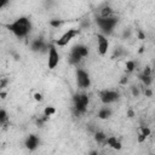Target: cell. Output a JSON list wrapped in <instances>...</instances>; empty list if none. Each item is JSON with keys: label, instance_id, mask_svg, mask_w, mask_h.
<instances>
[{"label": "cell", "instance_id": "cell-13", "mask_svg": "<svg viewBox=\"0 0 155 155\" xmlns=\"http://www.w3.org/2000/svg\"><path fill=\"white\" fill-rule=\"evenodd\" d=\"M107 134L104 133V132H102V131H97V132H94V140L98 143V144H101V145H104V144H107Z\"/></svg>", "mask_w": 155, "mask_h": 155}, {"label": "cell", "instance_id": "cell-18", "mask_svg": "<svg viewBox=\"0 0 155 155\" xmlns=\"http://www.w3.org/2000/svg\"><path fill=\"white\" fill-rule=\"evenodd\" d=\"M140 80H142V81H143V84L148 87V86H150V84H151V75L142 74V75H140Z\"/></svg>", "mask_w": 155, "mask_h": 155}, {"label": "cell", "instance_id": "cell-7", "mask_svg": "<svg viewBox=\"0 0 155 155\" xmlns=\"http://www.w3.org/2000/svg\"><path fill=\"white\" fill-rule=\"evenodd\" d=\"M76 82L80 88H88L91 85V79H90L88 73L86 70L79 68L76 70Z\"/></svg>", "mask_w": 155, "mask_h": 155}, {"label": "cell", "instance_id": "cell-20", "mask_svg": "<svg viewBox=\"0 0 155 155\" xmlns=\"http://www.w3.org/2000/svg\"><path fill=\"white\" fill-rule=\"evenodd\" d=\"M126 68H127V71H133L134 68H136V64L133 61H128L126 62Z\"/></svg>", "mask_w": 155, "mask_h": 155}, {"label": "cell", "instance_id": "cell-27", "mask_svg": "<svg viewBox=\"0 0 155 155\" xmlns=\"http://www.w3.org/2000/svg\"><path fill=\"white\" fill-rule=\"evenodd\" d=\"M139 38H140V39H143V38H144V35H143V33H139Z\"/></svg>", "mask_w": 155, "mask_h": 155}, {"label": "cell", "instance_id": "cell-2", "mask_svg": "<svg viewBox=\"0 0 155 155\" xmlns=\"http://www.w3.org/2000/svg\"><path fill=\"white\" fill-rule=\"evenodd\" d=\"M88 56V47L85 45H75L69 53V62L71 64L80 63L84 58Z\"/></svg>", "mask_w": 155, "mask_h": 155}, {"label": "cell", "instance_id": "cell-26", "mask_svg": "<svg viewBox=\"0 0 155 155\" xmlns=\"http://www.w3.org/2000/svg\"><path fill=\"white\" fill-rule=\"evenodd\" d=\"M145 94L147 96H151V91L150 90H145Z\"/></svg>", "mask_w": 155, "mask_h": 155}, {"label": "cell", "instance_id": "cell-11", "mask_svg": "<svg viewBox=\"0 0 155 155\" xmlns=\"http://www.w3.org/2000/svg\"><path fill=\"white\" fill-rule=\"evenodd\" d=\"M48 50V46H47V44L42 40V39H40V38H38V39H35L33 42H31V50L33 51H35V52H39V51H45V50Z\"/></svg>", "mask_w": 155, "mask_h": 155}, {"label": "cell", "instance_id": "cell-5", "mask_svg": "<svg viewBox=\"0 0 155 155\" xmlns=\"http://www.w3.org/2000/svg\"><path fill=\"white\" fill-rule=\"evenodd\" d=\"M79 34V30L78 29H74V28H71V29H68L64 34H62L61 36H59V39H57L56 40V45L57 46H65V45H68L76 35Z\"/></svg>", "mask_w": 155, "mask_h": 155}, {"label": "cell", "instance_id": "cell-17", "mask_svg": "<svg viewBox=\"0 0 155 155\" xmlns=\"http://www.w3.org/2000/svg\"><path fill=\"white\" fill-rule=\"evenodd\" d=\"M8 117H7V113L4 110V109H0V126L1 125H5L7 122Z\"/></svg>", "mask_w": 155, "mask_h": 155}, {"label": "cell", "instance_id": "cell-21", "mask_svg": "<svg viewBox=\"0 0 155 155\" xmlns=\"http://www.w3.org/2000/svg\"><path fill=\"white\" fill-rule=\"evenodd\" d=\"M7 79L6 78H2V76H0V91L4 88V87H6V85H7Z\"/></svg>", "mask_w": 155, "mask_h": 155}, {"label": "cell", "instance_id": "cell-8", "mask_svg": "<svg viewBox=\"0 0 155 155\" xmlns=\"http://www.w3.org/2000/svg\"><path fill=\"white\" fill-rule=\"evenodd\" d=\"M119 92L113 91V90H103L99 92V98L103 104H110L114 103L119 99Z\"/></svg>", "mask_w": 155, "mask_h": 155}, {"label": "cell", "instance_id": "cell-4", "mask_svg": "<svg viewBox=\"0 0 155 155\" xmlns=\"http://www.w3.org/2000/svg\"><path fill=\"white\" fill-rule=\"evenodd\" d=\"M98 27L102 29L103 33L105 34H110L113 31V29L115 28V25L117 24V18L116 17H108V18H103V17H97L96 19Z\"/></svg>", "mask_w": 155, "mask_h": 155}, {"label": "cell", "instance_id": "cell-25", "mask_svg": "<svg viewBox=\"0 0 155 155\" xmlns=\"http://www.w3.org/2000/svg\"><path fill=\"white\" fill-rule=\"evenodd\" d=\"M132 92H133V94H134V96H138V93H139V90H138L137 87H133V88H132Z\"/></svg>", "mask_w": 155, "mask_h": 155}, {"label": "cell", "instance_id": "cell-23", "mask_svg": "<svg viewBox=\"0 0 155 155\" xmlns=\"http://www.w3.org/2000/svg\"><path fill=\"white\" fill-rule=\"evenodd\" d=\"M34 98H35V101H38V102H41L44 98H42V94L41 93H39V92H36L35 94H34Z\"/></svg>", "mask_w": 155, "mask_h": 155}, {"label": "cell", "instance_id": "cell-6", "mask_svg": "<svg viewBox=\"0 0 155 155\" xmlns=\"http://www.w3.org/2000/svg\"><path fill=\"white\" fill-rule=\"evenodd\" d=\"M48 58H47V67L50 69H54L59 63V53L54 45H48Z\"/></svg>", "mask_w": 155, "mask_h": 155}, {"label": "cell", "instance_id": "cell-14", "mask_svg": "<svg viewBox=\"0 0 155 155\" xmlns=\"http://www.w3.org/2000/svg\"><path fill=\"white\" fill-rule=\"evenodd\" d=\"M107 144H108L110 148L115 149V150H120V149L122 148L120 140H117L115 137H108V138H107Z\"/></svg>", "mask_w": 155, "mask_h": 155}, {"label": "cell", "instance_id": "cell-10", "mask_svg": "<svg viewBox=\"0 0 155 155\" xmlns=\"http://www.w3.org/2000/svg\"><path fill=\"white\" fill-rule=\"evenodd\" d=\"M39 143H40V139H39L38 136H35V134H29V136L27 137L25 142H24V145H25V148H27L28 150L33 151V150H35V149L39 147Z\"/></svg>", "mask_w": 155, "mask_h": 155}, {"label": "cell", "instance_id": "cell-24", "mask_svg": "<svg viewBox=\"0 0 155 155\" xmlns=\"http://www.w3.org/2000/svg\"><path fill=\"white\" fill-rule=\"evenodd\" d=\"M7 4H8V0H0V10L4 8Z\"/></svg>", "mask_w": 155, "mask_h": 155}, {"label": "cell", "instance_id": "cell-12", "mask_svg": "<svg viewBox=\"0 0 155 155\" xmlns=\"http://www.w3.org/2000/svg\"><path fill=\"white\" fill-rule=\"evenodd\" d=\"M150 134V130L147 127V126H140L139 127V131H138V142H143L145 140V138Z\"/></svg>", "mask_w": 155, "mask_h": 155}, {"label": "cell", "instance_id": "cell-9", "mask_svg": "<svg viewBox=\"0 0 155 155\" xmlns=\"http://www.w3.org/2000/svg\"><path fill=\"white\" fill-rule=\"evenodd\" d=\"M97 48L101 56L107 54L109 50V40L104 34H97Z\"/></svg>", "mask_w": 155, "mask_h": 155}, {"label": "cell", "instance_id": "cell-15", "mask_svg": "<svg viewBox=\"0 0 155 155\" xmlns=\"http://www.w3.org/2000/svg\"><path fill=\"white\" fill-rule=\"evenodd\" d=\"M110 116H111V109L109 107H103V108L99 109V111H98V117L99 119L105 120V119H108Z\"/></svg>", "mask_w": 155, "mask_h": 155}, {"label": "cell", "instance_id": "cell-19", "mask_svg": "<svg viewBox=\"0 0 155 155\" xmlns=\"http://www.w3.org/2000/svg\"><path fill=\"white\" fill-rule=\"evenodd\" d=\"M56 113V109L53 108V107H46L45 109H44V115L45 116H51V115H53Z\"/></svg>", "mask_w": 155, "mask_h": 155}, {"label": "cell", "instance_id": "cell-3", "mask_svg": "<svg viewBox=\"0 0 155 155\" xmlns=\"http://www.w3.org/2000/svg\"><path fill=\"white\" fill-rule=\"evenodd\" d=\"M74 103V111L76 115H82L87 110L88 105V96L86 93H76L73 97Z\"/></svg>", "mask_w": 155, "mask_h": 155}, {"label": "cell", "instance_id": "cell-22", "mask_svg": "<svg viewBox=\"0 0 155 155\" xmlns=\"http://www.w3.org/2000/svg\"><path fill=\"white\" fill-rule=\"evenodd\" d=\"M50 24H51L52 27H59V25L63 24V21H59V19H52V21L50 22Z\"/></svg>", "mask_w": 155, "mask_h": 155}, {"label": "cell", "instance_id": "cell-16", "mask_svg": "<svg viewBox=\"0 0 155 155\" xmlns=\"http://www.w3.org/2000/svg\"><path fill=\"white\" fill-rule=\"evenodd\" d=\"M114 15V11L111 7L109 6H104L102 10H101V16L99 17H103V18H108V17H113Z\"/></svg>", "mask_w": 155, "mask_h": 155}, {"label": "cell", "instance_id": "cell-1", "mask_svg": "<svg viewBox=\"0 0 155 155\" xmlns=\"http://www.w3.org/2000/svg\"><path fill=\"white\" fill-rule=\"evenodd\" d=\"M6 28L17 38H25L31 30V22L28 17H19L12 23L7 24Z\"/></svg>", "mask_w": 155, "mask_h": 155}]
</instances>
